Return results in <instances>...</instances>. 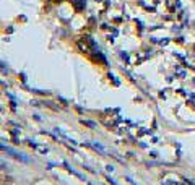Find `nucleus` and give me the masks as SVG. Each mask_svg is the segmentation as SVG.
I'll return each instance as SVG.
<instances>
[{"label":"nucleus","mask_w":195,"mask_h":185,"mask_svg":"<svg viewBox=\"0 0 195 185\" xmlns=\"http://www.w3.org/2000/svg\"><path fill=\"white\" fill-rule=\"evenodd\" d=\"M91 41V39H88V41H78V47H80V50L81 52H85V54H90V46H88V42Z\"/></svg>","instance_id":"f257e3e1"},{"label":"nucleus","mask_w":195,"mask_h":185,"mask_svg":"<svg viewBox=\"0 0 195 185\" xmlns=\"http://www.w3.org/2000/svg\"><path fill=\"white\" fill-rule=\"evenodd\" d=\"M72 3L75 5V10L77 11H81L85 8V0H72Z\"/></svg>","instance_id":"f03ea898"},{"label":"nucleus","mask_w":195,"mask_h":185,"mask_svg":"<svg viewBox=\"0 0 195 185\" xmlns=\"http://www.w3.org/2000/svg\"><path fill=\"white\" fill-rule=\"evenodd\" d=\"M93 60H96V63H101V65H106V59L104 57H102V55H94V57H93Z\"/></svg>","instance_id":"7ed1b4c3"},{"label":"nucleus","mask_w":195,"mask_h":185,"mask_svg":"<svg viewBox=\"0 0 195 185\" xmlns=\"http://www.w3.org/2000/svg\"><path fill=\"white\" fill-rule=\"evenodd\" d=\"M83 123H86V125H90L91 128H94V127H96V125H94L93 122H90V120H83Z\"/></svg>","instance_id":"20e7f679"}]
</instances>
